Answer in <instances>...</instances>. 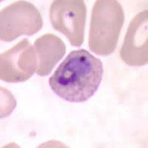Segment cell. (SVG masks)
Segmentation results:
<instances>
[{"instance_id": "cell-1", "label": "cell", "mask_w": 148, "mask_h": 148, "mask_svg": "<svg viewBox=\"0 0 148 148\" xmlns=\"http://www.w3.org/2000/svg\"><path fill=\"white\" fill-rule=\"evenodd\" d=\"M104 68L101 61L84 49L73 51L49 79L55 94L70 102H85L97 91Z\"/></svg>"}, {"instance_id": "cell-2", "label": "cell", "mask_w": 148, "mask_h": 148, "mask_svg": "<svg viewBox=\"0 0 148 148\" xmlns=\"http://www.w3.org/2000/svg\"><path fill=\"white\" fill-rule=\"evenodd\" d=\"M125 22V13L116 0H97L92 10L90 25L89 48L94 53L107 56L117 46Z\"/></svg>"}, {"instance_id": "cell-3", "label": "cell", "mask_w": 148, "mask_h": 148, "mask_svg": "<svg viewBox=\"0 0 148 148\" xmlns=\"http://www.w3.org/2000/svg\"><path fill=\"white\" fill-rule=\"evenodd\" d=\"M43 27V18L35 5L18 1L8 5L0 14V39L10 42L22 35L30 36Z\"/></svg>"}, {"instance_id": "cell-4", "label": "cell", "mask_w": 148, "mask_h": 148, "mask_svg": "<svg viewBox=\"0 0 148 148\" xmlns=\"http://www.w3.org/2000/svg\"><path fill=\"white\" fill-rule=\"evenodd\" d=\"M86 16L87 7L82 0H55L50 8L53 27L75 47H80L84 42Z\"/></svg>"}, {"instance_id": "cell-5", "label": "cell", "mask_w": 148, "mask_h": 148, "mask_svg": "<svg viewBox=\"0 0 148 148\" xmlns=\"http://www.w3.org/2000/svg\"><path fill=\"white\" fill-rule=\"evenodd\" d=\"M35 49L26 38L1 54L0 79L9 83L27 81L37 68Z\"/></svg>"}, {"instance_id": "cell-6", "label": "cell", "mask_w": 148, "mask_h": 148, "mask_svg": "<svg viewBox=\"0 0 148 148\" xmlns=\"http://www.w3.org/2000/svg\"><path fill=\"white\" fill-rule=\"evenodd\" d=\"M148 11L140 12L130 21L120 51L125 64L139 67L148 62Z\"/></svg>"}, {"instance_id": "cell-7", "label": "cell", "mask_w": 148, "mask_h": 148, "mask_svg": "<svg viewBox=\"0 0 148 148\" xmlns=\"http://www.w3.org/2000/svg\"><path fill=\"white\" fill-rule=\"evenodd\" d=\"M34 47L38 62L36 73L40 76L50 74L66 53L64 42L53 34H46L37 38Z\"/></svg>"}]
</instances>
